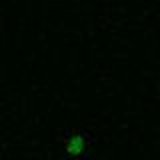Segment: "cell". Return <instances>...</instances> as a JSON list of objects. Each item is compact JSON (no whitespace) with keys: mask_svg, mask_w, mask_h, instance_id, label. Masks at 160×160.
<instances>
[{"mask_svg":"<svg viewBox=\"0 0 160 160\" xmlns=\"http://www.w3.org/2000/svg\"><path fill=\"white\" fill-rule=\"evenodd\" d=\"M84 150H86V136L80 132L72 134L66 142V152L72 154V156H80V154H84Z\"/></svg>","mask_w":160,"mask_h":160,"instance_id":"obj_1","label":"cell"}]
</instances>
